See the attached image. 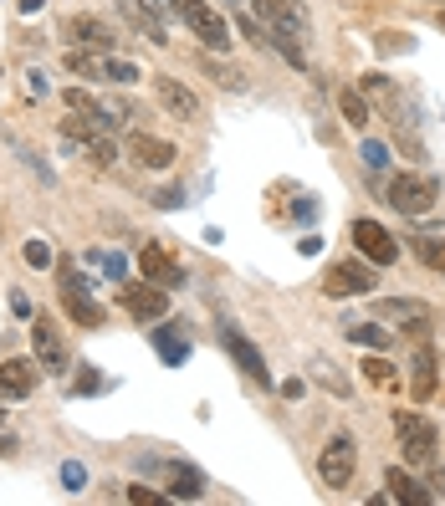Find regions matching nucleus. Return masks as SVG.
Returning a JSON list of instances; mask_svg holds the SVG:
<instances>
[{
    "label": "nucleus",
    "instance_id": "obj_28",
    "mask_svg": "<svg viewBox=\"0 0 445 506\" xmlns=\"http://www.w3.org/2000/svg\"><path fill=\"white\" fill-rule=\"evenodd\" d=\"M348 337H354V343H364V348H389V333H384V327H374V323L348 327Z\"/></svg>",
    "mask_w": 445,
    "mask_h": 506
},
{
    "label": "nucleus",
    "instance_id": "obj_11",
    "mask_svg": "<svg viewBox=\"0 0 445 506\" xmlns=\"http://www.w3.org/2000/svg\"><path fill=\"white\" fill-rule=\"evenodd\" d=\"M221 343L225 353L236 358V368H246L251 384H262V389H272V368H266V358L256 353V343H251L246 333H236V323H221Z\"/></svg>",
    "mask_w": 445,
    "mask_h": 506
},
{
    "label": "nucleus",
    "instance_id": "obj_33",
    "mask_svg": "<svg viewBox=\"0 0 445 506\" xmlns=\"http://www.w3.org/2000/svg\"><path fill=\"white\" fill-rule=\"evenodd\" d=\"M139 5H144V11L154 15L159 26H170V21H174V0H139Z\"/></svg>",
    "mask_w": 445,
    "mask_h": 506
},
{
    "label": "nucleus",
    "instance_id": "obj_18",
    "mask_svg": "<svg viewBox=\"0 0 445 506\" xmlns=\"http://www.w3.org/2000/svg\"><path fill=\"white\" fill-rule=\"evenodd\" d=\"M62 103H67V113H78V118H88L92 129H108V133H119V113L113 108H103L92 92H82V88H67L62 92Z\"/></svg>",
    "mask_w": 445,
    "mask_h": 506
},
{
    "label": "nucleus",
    "instance_id": "obj_13",
    "mask_svg": "<svg viewBox=\"0 0 445 506\" xmlns=\"http://www.w3.org/2000/svg\"><path fill=\"white\" fill-rule=\"evenodd\" d=\"M374 317H379V323H405L415 337L430 333V307H425V302H415V297H384V302H374Z\"/></svg>",
    "mask_w": 445,
    "mask_h": 506
},
{
    "label": "nucleus",
    "instance_id": "obj_45",
    "mask_svg": "<svg viewBox=\"0 0 445 506\" xmlns=\"http://www.w3.org/2000/svg\"><path fill=\"white\" fill-rule=\"evenodd\" d=\"M440 26H445V21H440Z\"/></svg>",
    "mask_w": 445,
    "mask_h": 506
},
{
    "label": "nucleus",
    "instance_id": "obj_6",
    "mask_svg": "<svg viewBox=\"0 0 445 506\" xmlns=\"http://www.w3.org/2000/svg\"><path fill=\"white\" fill-rule=\"evenodd\" d=\"M119 307L129 312V317H139V323H164L170 317V286L159 282H123L119 286Z\"/></svg>",
    "mask_w": 445,
    "mask_h": 506
},
{
    "label": "nucleus",
    "instance_id": "obj_5",
    "mask_svg": "<svg viewBox=\"0 0 445 506\" xmlns=\"http://www.w3.org/2000/svg\"><path fill=\"white\" fill-rule=\"evenodd\" d=\"M394 435H399V445H405L409 466H430L435 460L440 435H435V425L425 415H415V409H394Z\"/></svg>",
    "mask_w": 445,
    "mask_h": 506
},
{
    "label": "nucleus",
    "instance_id": "obj_32",
    "mask_svg": "<svg viewBox=\"0 0 445 506\" xmlns=\"http://www.w3.org/2000/svg\"><path fill=\"white\" fill-rule=\"evenodd\" d=\"M205 72H210V77H215V82H221V88H241V77H236V72H231V67H225V62H215V52H210Z\"/></svg>",
    "mask_w": 445,
    "mask_h": 506
},
{
    "label": "nucleus",
    "instance_id": "obj_24",
    "mask_svg": "<svg viewBox=\"0 0 445 506\" xmlns=\"http://www.w3.org/2000/svg\"><path fill=\"white\" fill-rule=\"evenodd\" d=\"M338 113H343V123H354V129H364L368 118H374V113H368V98L358 88L338 92Z\"/></svg>",
    "mask_w": 445,
    "mask_h": 506
},
{
    "label": "nucleus",
    "instance_id": "obj_22",
    "mask_svg": "<svg viewBox=\"0 0 445 506\" xmlns=\"http://www.w3.org/2000/svg\"><path fill=\"white\" fill-rule=\"evenodd\" d=\"M384 486H389L394 501H405V506H430V496H435V491H425V486H419L409 470H399V466L384 470Z\"/></svg>",
    "mask_w": 445,
    "mask_h": 506
},
{
    "label": "nucleus",
    "instance_id": "obj_16",
    "mask_svg": "<svg viewBox=\"0 0 445 506\" xmlns=\"http://www.w3.org/2000/svg\"><path fill=\"white\" fill-rule=\"evenodd\" d=\"M36 378H41L36 358H5V364H0V399L5 404L26 399V394L36 389Z\"/></svg>",
    "mask_w": 445,
    "mask_h": 506
},
{
    "label": "nucleus",
    "instance_id": "obj_30",
    "mask_svg": "<svg viewBox=\"0 0 445 506\" xmlns=\"http://www.w3.org/2000/svg\"><path fill=\"white\" fill-rule=\"evenodd\" d=\"M21 256H26V266H52V246H47V241H26V251H21Z\"/></svg>",
    "mask_w": 445,
    "mask_h": 506
},
{
    "label": "nucleus",
    "instance_id": "obj_10",
    "mask_svg": "<svg viewBox=\"0 0 445 506\" xmlns=\"http://www.w3.org/2000/svg\"><path fill=\"white\" fill-rule=\"evenodd\" d=\"M62 36L67 46H88V52H119V31L108 26V21H98V15H67L62 21Z\"/></svg>",
    "mask_w": 445,
    "mask_h": 506
},
{
    "label": "nucleus",
    "instance_id": "obj_2",
    "mask_svg": "<svg viewBox=\"0 0 445 506\" xmlns=\"http://www.w3.org/2000/svg\"><path fill=\"white\" fill-rule=\"evenodd\" d=\"M57 292H62V312L78 327H103L108 323V312L92 302V282L78 272V261H72V256L57 261Z\"/></svg>",
    "mask_w": 445,
    "mask_h": 506
},
{
    "label": "nucleus",
    "instance_id": "obj_26",
    "mask_svg": "<svg viewBox=\"0 0 445 506\" xmlns=\"http://www.w3.org/2000/svg\"><path fill=\"white\" fill-rule=\"evenodd\" d=\"M113 389V378L98 374L92 364H78V384H72V394H108Z\"/></svg>",
    "mask_w": 445,
    "mask_h": 506
},
{
    "label": "nucleus",
    "instance_id": "obj_20",
    "mask_svg": "<svg viewBox=\"0 0 445 506\" xmlns=\"http://www.w3.org/2000/svg\"><path fill=\"white\" fill-rule=\"evenodd\" d=\"M129 154L139 159L144 169H170L174 164V143L154 139V133H129Z\"/></svg>",
    "mask_w": 445,
    "mask_h": 506
},
{
    "label": "nucleus",
    "instance_id": "obj_17",
    "mask_svg": "<svg viewBox=\"0 0 445 506\" xmlns=\"http://www.w3.org/2000/svg\"><path fill=\"white\" fill-rule=\"evenodd\" d=\"M139 272H144L149 282L170 286V292H174V286H184V266L164 246H144V251H139Z\"/></svg>",
    "mask_w": 445,
    "mask_h": 506
},
{
    "label": "nucleus",
    "instance_id": "obj_35",
    "mask_svg": "<svg viewBox=\"0 0 445 506\" xmlns=\"http://www.w3.org/2000/svg\"><path fill=\"white\" fill-rule=\"evenodd\" d=\"M21 92H26V98H47V77H41L36 67H31L26 77H21Z\"/></svg>",
    "mask_w": 445,
    "mask_h": 506
},
{
    "label": "nucleus",
    "instance_id": "obj_12",
    "mask_svg": "<svg viewBox=\"0 0 445 506\" xmlns=\"http://www.w3.org/2000/svg\"><path fill=\"white\" fill-rule=\"evenodd\" d=\"M354 246H358V256L364 261H374V266H394L399 261V246H394V235L384 231L379 221H354Z\"/></svg>",
    "mask_w": 445,
    "mask_h": 506
},
{
    "label": "nucleus",
    "instance_id": "obj_23",
    "mask_svg": "<svg viewBox=\"0 0 445 506\" xmlns=\"http://www.w3.org/2000/svg\"><path fill=\"white\" fill-rule=\"evenodd\" d=\"M200 491H205V476H200L190 460H174V466H170V496H174V501H195Z\"/></svg>",
    "mask_w": 445,
    "mask_h": 506
},
{
    "label": "nucleus",
    "instance_id": "obj_42",
    "mask_svg": "<svg viewBox=\"0 0 445 506\" xmlns=\"http://www.w3.org/2000/svg\"><path fill=\"white\" fill-rule=\"evenodd\" d=\"M297 251H302V256H317V251H323V241H317V235H302Z\"/></svg>",
    "mask_w": 445,
    "mask_h": 506
},
{
    "label": "nucleus",
    "instance_id": "obj_39",
    "mask_svg": "<svg viewBox=\"0 0 445 506\" xmlns=\"http://www.w3.org/2000/svg\"><path fill=\"white\" fill-rule=\"evenodd\" d=\"M241 36H246V41H256V46H266V31L256 26V21H251V15H241Z\"/></svg>",
    "mask_w": 445,
    "mask_h": 506
},
{
    "label": "nucleus",
    "instance_id": "obj_29",
    "mask_svg": "<svg viewBox=\"0 0 445 506\" xmlns=\"http://www.w3.org/2000/svg\"><path fill=\"white\" fill-rule=\"evenodd\" d=\"M88 486V466L82 460H62V491H82Z\"/></svg>",
    "mask_w": 445,
    "mask_h": 506
},
{
    "label": "nucleus",
    "instance_id": "obj_27",
    "mask_svg": "<svg viewBox=\"0 0 445 506\" xmlns=\"http://www.w3.org/2000/svg\"><path fill=\"white\" fill-rule=\"evenodd\" d=\"M364 374H368V384H379V389H394V368H389V358H364Z\"/></svg>",
    "mask_w": 445,
    "mask_h": 506
},
{
    "label": "nucleus",
    "instance_id": "obj_31",
    "mask_svg": "<svg viewBox=\"0 0 445 506\" xmlns=\"http://www.w3.org/2000/svg\"><path fill=\"white\" fill-rule=\"evenodd\" d=\"M92 261H98V266H103V272L113 276V282H123V272H129V261H123V256H113V251H98Z\"/></svg>",
    "mask_w": 445,
    "mask_h": 506
},
{
    "label": "nucleus",
    "instance_id": "obj_38",
    "mask_svg": "<svg viewBox=\"0 0 445 506\" xmlns=\"http://www.w3.org/2000/svg\"><path fill=\"white\" fill-rule=\"evenodd\" d=\"M129 501H133V506H159L164 496H159V491H149V486H129Z\"/></svg>",
    "mask_w": 445,
    "mask_h": 506
},
{
    "label": "nucleus",
    "instance_id": "obj_7",
    "mask_svg": "<svg viewBox=\"0 0 445 506\" xmlns=\"http://www.w3.org/2000/svg\"><path fill=\"white\" fill-rule=\"evenodd\" d=\"M354 470H358V445L348 435H333L317 455V476H323L327 491H348L354 486Z\"/></svg>",
    "mask_w": 445,
    "mask_h": 506
},
{
    "label": "nucleus",
    "instance_id": "obj_1",
    "mask_svg": "<svg viewBox=\"0 0 445 506\" xmlns=\"http://www.w3.org/2000/svg\"><path fill=\"white\" fill-rule=\"evenodd\" d=\"M62 67L72 72V77L119 82V88H129V82L144 77V72H139V62H129V57H119V52H88V46H67V52H62Z\"/></svg>",
    "mask_w": 445,
    "mask_h": 506
},
{
    "label": "nucleus",
    "instance_id": "obj_14",
    "mask_svg": "<svg viewBox=\"0 0 445 506\" xmlns=\"http://www.w3.org/2000/svg\"><path fill=\"white\" fill-rule=\"evenodd\" d=\"M251 11L262 15L266 26H276V31H297V36L313 31V21H307V11H302V0H251Z\"/></svg>",
    "mask_w": 445,
    "mask_h": 506
},
{
    "label": "nucleus",
    "instance_id": "obj_9",
    "mask_svg": "<svg viewBox=\"0 0 445 506\" xmlns=\"http://www.w3.org/2000/svg\"><path fill=\"white\" fill-rule=\"evenodd\" d=\"M374 282H379V276H374V261H333L327 276H323V292L338 297V302L343 297H368Z\"/></svg>",
    "mask_w": 445,
    "mask_h": 506
},
{
    "label": "nucleus",
    "instance_id": "obj_4",
    "mask_svg": "<svg viewBox=\"0 0 445 506\" xmlns=\"http://www.w3.org/2000/svg\"><path fill=\"white\" fill-rule=\"evenodd\" d=\"M384 200H389L399 215H430L435 200H440V184H435L430 174H394Z\"/></svg>",
    "mask_w": 445,
    "mask_h": 506
},
{
    "label": "nucleus",
    "instance_id": "obj_3",
    "mask_svg": "<svg viewBox=\"0 0 445 506\" xmlns=\"http://www.w3.org/2000/svg\"><path fill=\"white\" fill-rule=\"evenodd\" d=\"M174 15H180V21H184L190 31H195L205 52H215V57L231 52V41H236V36H231V26H225V21H221L215 11H210L205 0H174Z\"/></svg>",
    "mask_w": 445,
    "mask_h": 506
},
{
    "label": "nucleus",
    "instance_id": "obj_21",
    "mask_svg": "<svg viewBox=\"0 0 445 506\" xmlns=\"http://www.w3.org/2000/svg\"><path fill=\"white\" fill-rule=\"evenodd\" d=\"M154 348L170 368H180L184 358H190V333H184L180 323H154Z\"/></svg>",
    "mask_w": 445,
    "mask_h": 506
},
{
    "label": "nucleus",
    "instance_id": "obj_8",
    "mask_svg": "<svg viewBox=\"0 0 445 506\" xmlns=\"http://www.w3.org/2000/svg\"><path fill=\"white\" fill-rule=\"evenodd\" d=\"M31 348H36V364H41V374H67L72 368V353H67V337H62V327L52 323V317H31Z\"/></svg>",
    "mask_w": 445,
    "mask_h": 506
},
{
    "label": "nucleus",
    "instance_id": "obj_15",
    "mask_svg": "<svg viewBox=\"0 0 445 506\" xmlns=\"http://www.w3.org/2000/svg\"><path fill=\"white\" fill-rule=\"evenodd\" d=\"M154 92H159V108L180 123H200V98L184 88L180 77H154Z\"/></svg>",
    "mask_w": 445,
    "mask_h": 506
},
{
    "label": "nucleus",
    "instance_id": "obj_37",
    "mask_svg": "<svg viewBox=\"0 0 445 506\" xmlns=\"http://www.w3.org/2000/svg\"><path fill=\"white\" fill-rule=\"evenodd\" d=\"M16 450V435H11V419H5V399H0V455Z\"/></svg>",
    "mask_w": 445,
    "mask_h": 506
},
{
    "label": "nucleus",
    "instance_id": "obj_34",
    "mask_svg": "<svg viewBox=\"0 0 445 506\" xmlns=\"http://www.w3.org/2000/svg\"><path fill=\"white\" fill-rule=\"evenodd\" d=\"M364 164H368V169H389V149L368 139V143H364Z\"/></svg>",
    "mask_w": 445,
    "mask_h": 506
},
{
    "label": "nucleus",
    "instance_id": "obj_41",
    "mask_svg": "<svg viewBox=\"0 0 445 506\" xmlns=\"http://www.w3.org/2000/svg\"><path fill=\"white\" fill-rule=\"evenodd\" d=\"M292 215H297V221H313V215H317V205H313V200H307V195H302L297 205H292Z\"/></svg>",
    "mask_w": 445,
    "mask_h": 506
},
{
    "label": "nucleus",
    "instance_id": "obj_44",
    "mask_svg": "<svg viewBox=\"0 0 445 506\" xmlns=\"http://www.w3.org/2000/svg\"><path fill=\"white\" fill-rule=\"evenodd\" d=\"M231 5H241V0H231Z\"/></svg>",
    "mask_w": 445,
    "mask_h": 506
},
{
    "label": "nucleus",
    "instance_id": "obj_25",
    "mask_svg": "<svg viewBox=\"0 0 445 506\" xmlns=\"http://www.w3.org/2000/svg\"><path fill=\"white\" fill-rule=\"evenodd\" d=\"M415 256L445 276V235H415Z\"/></svg>",
    "mask_w": 445,
    "mask_h": 506
},
{
    "label": "nucleus",
    "instance_id": "obj_43",
    "mask_svg": "<svg viewBox=\"0 0 445 506\" xmlns=\"http://www.w3.org/2000/svg\"><path fill=\"white\" fill-rule=\"evenodd\" d=\"M41 5H47V0H21V11H26V15H31V11H41Z\"/></svg>",
    "mask_w": 445,
    "mask_h": 506
},
{
    "label": "nucleus",
    "instance_id": "obj_40",
    "mask_svg": "<svg viewBox=\"0 0 445 506\" xmlns=\"http://www.w3.org/2000/svg\"><path fill=\"white\" fill-rule=\"evenodd\" d=\"M159 210H180L184 205V190H164V195H154Z\"/></svg>",
    "mask_w": 445,
    "mask_h": 506
},
{
    "label": "nucleus",
    "instance_id": "obj_36",
    "mask_svg": "<svg viewBox=\"0 0 445 506\" xmlns=\"http://www.w3.org/2000/svg\"><path fill=\"white\" fill-rule=\"evenodd\" d=\"M11 312L21 317V323H31V317H36V307H31V297H26V292H11Z\"/></svg>",
    "mask_w": 445,
    "mask_h": 506
},
{
    "label": "nucleus",
    "instance_id": "obj_19",
    "mask_svg": "<svg viewBox=\"0 0 445 506\" xmlns=\"http://www.w3.org/2000/svg\"><path fill=\"white\" fill-rule=\"evenodd\" d=\"M435 384H440V364H435V348H419L415 358H409V394H415V404L430 399Z\"/></svg>",
    "mask_w": 445,
    "mask_h": 506
}]
</instances>
